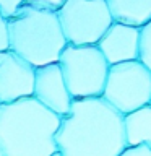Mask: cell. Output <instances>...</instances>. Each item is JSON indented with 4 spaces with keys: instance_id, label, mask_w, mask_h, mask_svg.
I'll list each match as a JSON object with an SVG mask.
<instances>
[{
    "instance_id": "cell-4",
    "label": "cell",
    "mask_w": 151,
    "mask_h": 156,
    "mask_svg": "<svg viewBox=\"0 0 151 156\" xmlns=\"http://www.w3.org/2000/svg\"><path fill=\"white\" fill-rule=\"evenodd\" d=\"M58 65L73 99L102 98L111 65L97 46L67 44Z\"/></svg>"
},
{
    "instance_id": "cell-11",
    "label": "cell",
    "mask_w": 151,
    "mask_h": 156,
    "mask_svg": "<svg viewBox=\"0 0 151 156\" xmlns=\"http://www.w3.org/2000/svg\"><path fill=\"white\" fill-rule=\"evenodd\" d=\"M127 146L151 148V104H146L124 115Z\"/></svg>"
},
{
    "instance_id": "cell-7",
    "label": "cell",
    "mask_w": 151,
    "mask_h": 156,
    "mask_svg": "<svg viewBox=\"0 0 151 156\" xmlns=\"http://www.w3.org/2000/svg\"><path fill=\"white\" fill-rule=\"evenodd\" d=\"M36 68L13 51L0 52V104L33 98Z\"/></svg>"
},
{
    "instance_id": "cell-13",
    "label": "cell",
    "mask_w": 151,
    "mask_h": 156,
    "mask_svg": "<svg viewBox=\"0 0 151 156\" xmlns=\"http://www.w3.org/2000/svg\"><path fill=\"white\" fill-rule=\"evenodd\" d=\"M10 51V36H8V18L0 12V52Z\"/></svg>"
},
{
    "instance_id": "cell-16",
    "label": "cell",
    "mask_w": 151,
    "mask_h": 156,
    "mask_svg": "<svg viewBox=\"0 0 151 156\" xmlns=\"http://www.w3.org/2000/svg\"><path fill=\"white\" fill-rule=\"evenodd\" d=\"M120 156H151V148H148V146H127Z\"/></svg>"
},
{
    "instance_id": "cell-3",
    "label": "cell",
    "mask_w": 151,
    "mask_h": 156,
    "mask_svg": "<svg viewBox=\"0 0 151 156\" xmlns=\"http://www.w3.org/2000/svg\"><path fill=\"white\" fill-rule=\"evenodd\" d=\"M8 36L10 51L34 68L57 63L68 44L57 12L29 3H23L8 18Z\"/></svg>"
},
{
    "instance_id": "cell-8",
    "label": "cell",
    "mask_w": 151,
    "mask_h": 156,
    "mask_svg": "<svg viewBox=\"0 0 151 156\" xmlns=\"http://www.w3.org/2000/svg\"><path fill=\"white\" fill-rule=\"evenodd\" d=\"M33 98L60 117H65L70 112L73 98L68 91L58 62L36 68Z\"/></svg>"
},
{
    "instance_id": "cell-15",
    "label": "cell",
    "mask_w": 151,
    "mask_h": 156,
    "mask_svg": "<svg viewBox=\"0 0 151 156\" xmlns=\"http://www.w3.org/2000/svg\"><path fill=\"white\" fill-rule=\"evenodd\" d=\"M24 3V0H0V12L5 18L13 16L18 12V8Z\"/></svg>"
},
{
    "instance_id": "cell-17",
    "label": "cell",
    "mask_w": 151,
    "mask_h": 156,
    "mask_svg": "<svg viewBox=\"0 0 151 156\" xmlns=\"http://www.w3.org/2000/svg\"><path fill=\"white\" fill-rule=\"evenodd\" d=\"M52 156H62V154H60V153H58V151H57V153H55V154H52Z\"/></svg>"
},
{
    "instance_id": "cell-2",
    "label": "cell",
    "mask_w": 151,
    "mask_h": 156,
    "mask_svg": "<svg viewBox=\"0 0 151 156\" xmlns=\"http://www.w3.org/2000/svg\"><path fill=\"white\" fill-rule=\"evenodd\" d=\"M62 117L34 98L0 104V156H52Z\"/></svg>"
},
{
    "instance_id": "cell-9",
    "label": "cell",
    "mask_w": 151,
    "mask_h": 156,
    "mask_svg": "<svg viewBox=\"0 0 151 156\" xmlns=\"http://www.w3.org/2000/svg\"><path fill=\"white\" fill-rule=\"evenodd\" d=\"M140 31L141 28L115 21L112 23V26L97 42V47L109 65L140 60Z\"/></svg>"
},
{
    "instance_id": "cell-5",
    "label": "cell",
    "mask_w": 151,
    "mask_h": 156,
    "mask_svg": "<svg viewBox=\"0 0 151 156\" xmlns=\"http://www.w3.org/2000/svg\"><path fill=\"white\" fill-rule=\"evenodd\" d=\"M57 15L67 42L73 46H97L114 23L106 0H67Z\"/></svg>"
},
{
    "instance_id": "cell-18",
    "label": "cell",
    "mask_w": 151,
    "mask_h": 156,
    "mask_svg": "<svg viewBox=\"0 0 151 156\" xmlns=\"http://www.w3.org/2000/svg\"><path fill=\"white\" fill-rule=\"evenodd\" d=\"M149 104H151V101H149Z\"/></svg>"
},
{
    "instance_id": "cell-6",
    "label": "cell",
    "mask_w": 151,
    "mask_h": 156,
    "mask_svg": "<svg viewBox=\"0 0 151 156\" xmlns=\"http://www.w3.org/2000/svg\"><path fill=\"white\" fill-rule=\"evenodd\" d=\"M102 98L124 115L149 104V68L141 60H132L111 65Z\"/></svg>"
},
{
    "instance_id": "cell-12",
    "label": "cell",
    "mask_w": 151,
    "mask_h": 156,
    "mask_svg": "<svg viewBox=\"0 0 151 156\" xmlns=\"http://www.w3.org/2000/svg\"><path fill=\"white\" fill-rule=\"evenodd\" d=\"M140 60L151 72V21L146 23L140 31Z\"/></svg>"
},
{
    "instance_id": "cell-10",
    "label": "cell",
    "mask_w": 151,
    "mask_h": 156,
    "mask_svg": "<svg viewBox=\"0 0 151 156\" xmlns=\"http://www.w3.org/2000/svg\"><path fill=\"white\" fill-rule=\"evenodd\" d=\"M115 23L143 28L151 21V0H106Z\"/></svg>"
},
{
    "instance_id": "cell-1",
    "label": "cell",
    "mask_w": 151,
    "mask_h": 156,
    "mask_svg": "<svg viewBox=\"0 0 151 156\" xmlns=\"http://www.w3.org/2000/svg\"><path fill=\"white\" fill-rule=\"evenodd\" d=\"M55 141L62 156H120L127 148L124 114L104 98L73 99Z\"/></svg>"
},
{
    "instance_id": "cell-14",
    "label": "cell",
    "mask_w": 151,
    "mask_h": 156,
    "mask_svg": "<svg viewBox=\"0 0 151 156\" xmlns=\"http://www.w3.org/2000/svg\"><path fill=\"white\" fill-rule=\"evenodd\" d=\"M65 2L67 0H24V3H29V5L37 7V8L52 10V12H58Z\"/></svg>"
}]
</instances>
